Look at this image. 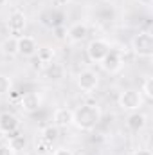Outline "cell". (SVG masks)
<instances>
[{"instance_id":"1","label":"cell","mask_w":153,"mask_h":155,"mask_svg":"<svg viewBox=\"0 0 153 155\" xmlns=\"http://www.w3.org/2000/svg\"><path fill=\"white\" fill-rule=\"evenodd\" d=\"M101 121V110L97 105H81L79 108L72 110V124L77 130L90 132Z\"/></svg>"},{"instance_id":"2","label":"cell","mask_w":153,"mask_h":155,"mask_svg":"<svg viewBox=\"0 0 153 155\" xmlns=\"http://www.w3.org/2000/svg\"><path fill=\"white\" fill-rule=\"evenodd\" d=\"M132 51L139 58H150L153 54V36L150 31H141L132 38Z\"/></svg>"},{"instance_id":"3","label":"cell","mask_w":153,"mask_h":155,"mask_svg":"<svg viewBox=\"0 0 153 155\" xmlns=\"http://www.w3.org/2000/svg\"><path fill=\"white\" fill-rule=\"evenodd\" d=\"M117 105L121 110H126V112H135L142 107V94L137 92V90H124L119 94V99H117Z\"/></svg>"},{"instance_id":"4","label":"cell","mask_w":153,"mask_h":155,"mask_svg":"<svg viewBox=\"0 0 153 155\" xmlns=\"http://www.w3.org/2000/svg\"><path fill=\"white\" fill-rule=\"evenodd\" d=\"M110 52V43L106 40L96 38L92 40L88 45H86V54H88V60L94 61V63H101V60Z\"/></svg>"},{"instance_id":"5","label":"cell","mask_w":153,"mask_h":155,"mask_svg":"<svg viewBox=\"0 0 153 155\" xmlns=\"http://www.w3.org/2000/svg\"><path fill=\"white\" fill-rule=\"evenodd\" d=\"M25 25H27V16L24 15V11H18V9L11 11L9 20H7V29H9L11 36H16L18 38L24 33Z\"/></svg>"},{"instance_id":"6","label":"cell","mask_w":153,"mask_h":155,"mask_svg":"<svg viewBox=\"0 0 153 155\" xmlns=\"http://www.w3.org/2000/svg\"><path fill=\"white\" fill-rule=\"evenodd\" d=\"M97 85H99V76L94 71L86 69V71H81L77 74V87H79V90L90 94V92H94L97 88Z\"/></svg>"},{"instance_id":"7","label":"cell","mask_w":153,"mask_h":155,"mask_svg":"<svg viewBox=\"0 0 153 155\" xmlns=\"http://www.w3.org/2000/svg\"><path fill=\"white\" fill-rule=\"evenodd\" d=\"M122 65H124L122 56H121L119 52H115V51H110V52L101 60V67H103V71L108 72V74H117V72L122 69Z\"/></svg>"},{"instance_id":"8","label":"cell","mask_w":153,"mask_h":155,"mask_svg":"<svg viewBox=\"0 0 153 155\" xmlns=\"http://www.w3.org/2000/svg\"><path fill=\"white\" fill-rule=\"evenodd\" d=\"M16 41H18V54H20V56H24V58H33V56L36 54L38 43H36V40L33 38V36L22 35V36L16 38Z\"/></svg>"},{"instance_id":"9","label":"cell","mask_w":153,"mask_h":155,"mask_svg":"<svg viewBox=\"0 0 153 155\" xmlns=\"http://www.w3.org/2000/svg\"><path fill=\"white\" fill-rule=\"evenodd\" d=\"M40 105H41V97H40L36 92H25V94L22 96V99H20V107H22V110L27 112V114L36 112L40 108Z\"/></svg>"},{"instance_id":"10","label":"cell","mask_w":153,"mask_h":155,"mask_svg":"<svg viewBox=\"0 0 153 155\" xmlns=\"http://www.w3.org/2000/svg\"><path fill=\"white\" fill-rule=\"evenodd\" d=\"M86 36H88V25L83 24V22H76V24H72L67 29V38L70 40V41H74V43L83 41Z\"/></svg>"},{"instance_id":"11","label":"cell","mask_w":153,"mask_h":155,"mask_svg":"<svg viewBox=\"0 0 153 155\" xmlns=\"http://www.w3.org/2000/svg\"><path fill=\"white\" fill-rule=\"evenodd\" d=\"M146 126V116L139 110L135 112H130V116L126 117V128L133 134H139L142 128Z\"/></svg>"},{"instance_id":"12","label":"cell","mask_w":153,"mask_h":155,"mask_svg":"<svg viewBox=\"0 0 153 155\" xmlns=\"http://www.w3.org/2000/svg\"><path fill=\"white\" fill-rule=\"evenodd\" d=\"M52 121H54V126L58 128H67L72 124V110L67 108V107H61V108H56L54 110V116H52Z\"/></svg>"},{"instance_id":"13","label":"cell","mask_w":153,"mask_h":155,"mask_svg":"<svg viewBox=\"0 0 153 155\" xmlns=\"http://www.w3.org/2000/svg\"><path fill=\"white\" fill-rule=\"evenodd\" d=\"M0 130L4 134H13L18 130V117L11 112H2L0 114Z\"/></svg>"},{"instance_id":"14","label":"cell","mask_w":153,"mask_h":155,"mask_svg":"<svg viewBox=\"0 0 153 155\" xmlns=\"http://www.w3.org/2000/svg\"><path fill=\"white\" fill-rule=\"evenodd\" d=\"M0 52L4 56H16L18 54V41H16V36H7V38L2 40L0 43Z\"/></svg>"},{"instance_id":"15","label":"cell","mask_w":153,"mask_h":155,"mask_svg":"<svg viewBox=\"0 0 153 155\" xmlns=\"http://www.w3.org/2000/svg\"><path fill=\"white\" fill-rule=\"evenodd\" d=\"M63 74H65L63 65L54 63V61H50V63L45 65V78H47V79H50V81H60V79L63 78Z\"/></svg>"},{"instance_id":"16","label":"cell","mask_w":153,"mask_h":155,"mask_svg":"<svg viewBox=\"0 0 153 155\" xmlns=\"http://www.w3.org/2000/svg\"><path fill=\"white\" fill-rule=\"evenodd\" d=\"M58 135H60V128L58 126H54V124H49V126H45L43 130H41V139L43 141H47L49 144H52V143H56L58 141Z\"/></svg>"},{"instance_id":"17","label":"cell","mask_w":153,"mask_h":155,"mask_svg":"<svg viewBox=\"0 0 153 155\" xmlns=\"http://www.w3.org/2000/svg\"><path fill=\"white\" fill-rule=\"evenodd\" d=\"M36 54H38L36 60L41 61L43 65H47V63H50L54 60V49H50V47H38Z\"/></svg>"},{"instance_id":"18","label":"cell","mask_w":153,"mask_h":155,"mask_svg":"<svg viewBox=\"0 0 153 155\" xmlns=\"http://www.w3.org/2000/svg\"><path fill=\"white\" fill-rule=\"evenodd\" d=\"M9 146H11L15 152L22 150V148L25 146V139H24V135H20V134H16V132L9 134Z\"/></svg>"},{"instance_id":"19","label":"cell","mask_w":153,"mask_h":155,"mask_svg":"<svg viewBox=\"0 0 153 155\" xmlns=\"http://www.w3.org/2000/svg\"><path fill=\"white\" fill-rule=\"evenodd\" d=\"M50 146L52 144H49L47 141H43L41 137H38L36 141H34V152L38 155H47L49 152H50Z\"/></svg>"},{"instance_id":"20","label":"cell","mask_w":153,"mask_h":155,"mask_svg":"<svg viewBox=\"0 0 153 155\" xmlns=\"http://www.w3.org/2000/svg\"><path fill=\"white\" fill-rule=\"evenodd\" d=\"M11 78L5 76V74H0V96H5V94H9V90H11Z\"/></svg>"},{"instance_id":"21","label":"cell","mask_w":153,"mask_h":155,"mask_svg":"<svg viewBox=\"0 0 153 155\" xmlns=\"http://www.w3.org/2000/svg\"><path fill=\"white\" fill-rule=\"evenodd\" d=\"M142 94L146 99H153V79L151 78H146L144 83H142Z\"/></svg>"},{"instance_id":"22","label":"cell","mask_w":153,"mask_h":155,"mask_svg":"<svg viewBox=\"0 0 153 155\" xmlns=\"http://www.w3.org/2000/svg\"><path fill=\"white\" fill-rule=\"evenodd\" d=\"M54 36H56L58 40L67 38V27H63V25H56V27H54Z\"/></svg>"},{"instance_id":"23","label":"cell","mask_w":153,"mask_h":155,"mask_svg":"<svg viewBox=\"0 0 153 155\" xmlns=\"http://www.w3.org/2000/svg\"><path fill=\"white\" fill-rule=\"evenodd\" d=\"M50 4H52V7H56V9H61V7H67V5L70 4V0H50Z\"/></svg>"},{"instance_id":"24","label":"cell","mask_w":153,"mask_h":155,"mask_svg":"<svg viewBox=\"0 0 153 155\" xmlns=\"http://www.w3.org/2000/svg\"><path fill=\"white\" fill-rule=\"evenodd\" d=\"M0 155H15V150L9 144H2L0 146Z\"/></svg>"},{"instance_id":"25","label":"cell","mask_w":153,"mask_h":155,"mask_svg":"<svg viewBox=\"0 0 153 155\" xmlns=\"http://www.w3.org/2000/svg\"><path fill=\"white\" fill-rule=\"evenodd\" d=\"M52 155H74L72 153V150H69V148H58V150H54Z\"/></svg>"},{"instance_id":"26","label":"cell","mask_w":153,"mask_h":155,"mask_svg":"<svg viewBox=\"0 0 153 155\" xmlns=\"http://www.w3.org/2000/svg\"><path fill=\"white\" fill-rule=\"evenodd\" d=\"M137 2H139L141 5H146V7H150V5H151V2H153V0H137Z\"/></svg>"},{"instance_id":"27","label":"cell","mask_w":153,"mask_h":155,"mask_svg":"<svg viewBox=\"0 0 153 155\" xmlns=\"http://www.w3.org/2000/svg\"><path fill=\"white\" fill-rule=\"evenodd\" d=\"M135 155H151V152H150V150H139Z\"/></svg>"},{"instance_id":"28","label":"cell","mask_w":153,"mask_h":155,"mask_svg":"<svg viewBox=\"0 0 153 155\" xmlns=\"http://www.w3.org/2000/svg\"><path fill=\"white\" fill-rule=\"evenodd\" d=\"M5 2H7V0H0V7H2V5H5Z\"/></svg>"},{"instance_id":"29","label":"cell","mask_w":153,"mask_h":155,"mask_svg":"<svg viewBox=\"0 0 153 155\" xmlns=\"http://www.w3.org/2000/svg\"><path fill=\"white\" fill-rule=\"evenodd\" d=\"M27 155H38V153H36V152H29Z\"/></svg>"}]
</instances>
